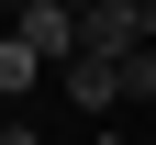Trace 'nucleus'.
I'll list each match as a JSON object with an SVG mask.
<instances>
[{
	"instance_id": "1",
	"label": "nucleus",
	"mask_w": 156,
	"mask_h": 145,
	"mask_svg": "<svg viewBox=\"0 0 156 145\" xmlns=\"http://www.w3.org/2000/svg\"><path fill=\"white\" fill-rule=\"evenodd\" d=\"M134 45H145V23H134L123 0H89V11H78V56H112V67H123Z\"/></svg>"
},
{
	"instance_id": "2",
	"label": "nucleus",
	"mask_w": 156,
	"mask_h": 145,
	"mask_svg": "<svg viewBox=\"0 0 156 145\" xmlns=\"http://www.w3.org/2000/svg\"><path fill=\"white\" fill-rule=\"evenodd\" d=\"M11 34H23V45L45 56V67H67V56H78V11H56V0H34V11H23Z\"/></svg>"
},
{
	"instance_id": "3",
	"label": "nucleus",
	"mask_w": 156,
	"mask_h": 145,
	"mask_svg": "<svg viewBox=\"0 0 156 145\" xmlns=\"http://www.w3.org/2000/svg\"><path fill=\"white\" fill-rule=\"evenodd\" d=\"M67 100L78 112H123V67L112 56H67Z\"/></svg>"
},
{
	"instance_id": "4",
	"label": "nucleus",
	"mask_w": 156,
	"mask_h": 145,
	"mask_svg": "<svg viewBox=\"0 0 156 145\" xmlns=\"http://www.w3.org/2000/svg\"><path fill=\"white\" fill-rule=\"evenodd\" d=\"M0 89H45V56H34L23 34H0Z\"/></svg>"
},
{
	"instance_id": "5",
	"label": "nucleus",
	"mask_w": 156,
	"mask_h": 145,
	"mask_svg": "<svg viewBox=\"0 0 156 145\" xmlns=\"http://www.w3.org/2000/svg\"><path fill=\"white\" fill-rule=\"evenodd\" d=\"M123 100H156V45H134V56H123Z\"/></svg>"
},
{
	"instance_id": "6",
	"label": "nucleus",
	"mask_w": 156,
	"mask_h": 145,
	"mask_svg": "<svg viewBox=\"0 0 156 145\" xmlns=\"http://www.w3.org/2000/svg\"><path fill=\"white\" fill-rule=\"evenodd\" d=\"M0 145H45V134H34V123H0Z\"/></svg>"
},
{
	"instance_id": "7",
	"label": "nucleus",
	"mask_w": 156,
	"mask_h": 145,
	"mask_svg": "<svg viewBox=\"0 0 156 145\" xmlns=\"http://www.w3.org/2000/svg\"><path fill=\"white\" fill-rule=\"evenodd\" d=\"M123 11H134V23H156V0H123Z\"/></svg>"
},
{
	"instance_id": "8",
	"label": "nucleus",
	"mask_w": 156,
	"mask_h": 145,
	"mask_svg": "<svg viewBox=\"0 0 156 145\" xmlns=\"http://www.w3.org/2000/svg\"><path fill=\"white\" fill-rule=\"evenodd\" d=\"M0 11H11V23H23V11H34V0H0Z\"/></svg>"
},
{
	"instance_id": "9",
	"label": "nucleus",
	"mask_w": 156,
	"mask_h": 145,
	"mask_svg": "<svg viewBox=\"0 0 156 145\" xmlns=\"http://www.w3.org/2000/svg\"><path fill=\"white\" fill-rule=\"evenodd\" d=\"M56 11H89V0H56Z\"/></svg>"
}]
</instances>
